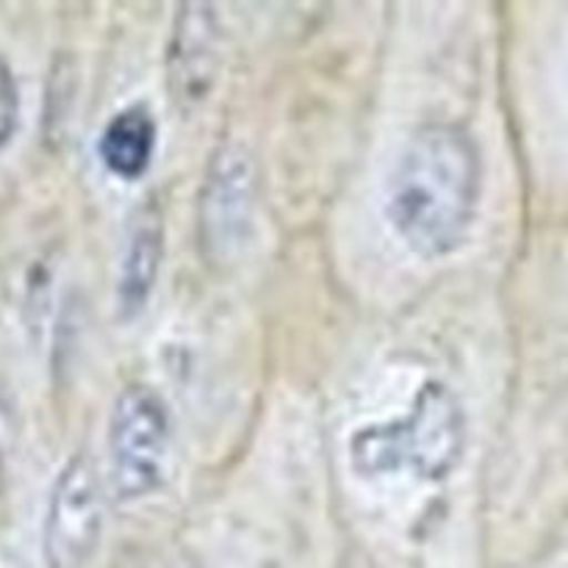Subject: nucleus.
<instances>
[{
    "label": "nucleus",
    "instance_id": "obj_1",
    "mask_svg": "<svg viewBox=\"0 0 568 568\" xmlns=\"http://www.w3.org/2000/svg\"><path fill=\"white\" fill-rule=\"evenodd\" d=\"M480 181V153L469 133L449 122H430L399 155L388 183V220L414 253L442 258L469 233Z\"/></svg>",
    "mask_w": 568,
    "mask_h": 568
},
{
    "label": "nucleus",
    "instance_id": "obj_2",
    "mask_svg": "<svg viewBox=\"0 0 568 568\" xmlns=\"http://www.w3.org/2000/svg\"><path fill=\"white\" fill-rule=\"evenodd\" d=\"M464 408L442 383H427L408 419L369 427L353 442L361 475H383L408 464L425 480H442L464 453Z\"/></svg>",
    "mask_w": 568,
    "mask_h": 568
},
{
    "label": "nucleus",
    "instance_id": "obj_3",
    "mask_svg": "<svg viewBox=\"0 0 568 568\" xmlns=\"http://www.w3.org/2000/svg\"><path fill=\"white\" fill-rule=\"evenodd\" d=\"M170 453V414L153 388L128 386L116 397L109 422L111 480L120 497L139 499L155 491Z\"/></svg>",
    "mask_w": 568,
    "mask_h": 568
},
{
    "label": "nucleus",
    "instance_id": "obj_4",
    "mask_svg": "<svg viewBox=\"0 0 568 568\" xmlns=\"http://www.w3.org/2000/svg\"><path fill=\"white\" fill-rule=\"evenodd\" d=\"M103 532V491L92 460L75 455L61 469L44 516L48 568H87Z\"/></svg>",
    "mask_w": 568,
    "mask_h": 568
},
{
    "label": "nucleus",
    "instance_id": "obj_5",
    "mask_svg": "<svg viewBox=\"0 0 568 568\" xmlns=\"http://www.w3.org/2000/svg\"><path fill=\"white\" fill-rule=\"evenodd\" d=\"M220 64V20L214 9L203 3L183 6L178 11L170 39V94L181 105H197L211 92Z\"/></svg>",
    "mask_w": 568,
    "mask_h": 568
},
{
    "label": "nucleus",
    "instance_id": "obj_6",
    "mask_svg": "<svg viewBox=\"0 0 568 568\" xmlns=\"http://www.w3.org/2000/svg\"><path fill=\"white\" fill-rule=\"evenodd\" d=\"M164 253V231H161V216L155 209L136 211L131 220L125 239V253L120 264V283H116V297H120L122 314H136L148 303L150 292L155 286Z\"/></svg>",
    "mask_w": 568,
    "mask_h": 568
},
{
    "label": "nucleus",
    "instance_id": "obj_7",
    "mask_svg": "<svg viewBox=\"0 0 568 568\" xmlns=\"http://www.w3.org/2000/svg\"><path fill=\"white\" fill-rule=\"evenodd\" d=\"M155 148V122L144 109L120 111L111 116L100 136V155L103 164L120 178H139L150 166Z\"/></svg>",
    "mask_w": 568,
    "mask_h": 568
},
{
    "label": "nucleus",
    "instance_id": "obj_8",
    "mask_svg": "<svg viewBox=\"0 0 568 568\" xmlns=\"http://www.w3.org/2000/svg\"><path fill=\"white\" fill-rule=\"evenodd\" d=\"M250 200V164L239 148L222 150L214 161V175L209 178V194H205V209H214L205 214V225L216 227L214 242H222L225 233H236L244 222V209Z\"/></svg>",
    "mask_w": 568,
    "mask_h": 568
},
{
    "label": "nucleus",
    "instance_id": "obj_9",
    "mask_svg": "<svg viewBox=\"0 0 568 568\" xmlns=\"http://www.w3.org/2000/svg\"><path fill=\"white\" fill-rule=\"evenodd\" d=\"M17 111H20V94H17L14 75L9 64L0 61V148L11 139L17 125Z\"/></svg>",
    "mask_w": 568,
    "mask_h": 568
}]
</instances>
